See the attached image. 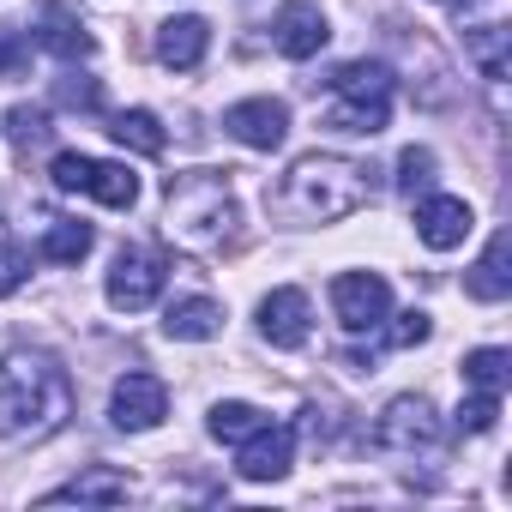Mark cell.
<instances>
[{
	"label": "cell",
	"mask_w": 512,
	"mask_h": 512,
	"mask_svg": "<svg viewBox=\"0 0 512 512\" xmlns=\"http://www.w3.org/2000/svg\"><path fill=\"white\" fill-rule=\"evenodd\" d=\"M368 169L356 157H338V151H308L284 169V181L272 187V217L290 223V229H320V223H338L350 211L368 205Z\"/></svg>",
	"instance_id": "obj_1"
},
{
	"label": "cell",
	"mask_w": 512,
	"mask_h": 512,
	"mask_svg": "<svg viewBox=\"0 0 512 512\" xmlns=\"http://www.w3.org/2000/svg\"><path fill=\"white\" fill-rule=\"evenodd\" d=\"M73 386L49 350H7L0 356V440H43L67 422Z\"/></svg>",
	"instance_id": "obj_2"
},
{
	"label": "cell",
	"mask_w": 512,
	"mask_h": 512,
	"mask_svg": "<svg viewBox=\"0 0 512 512\" xmlns=\"http://www.w3.org/2000/svg\"><path fill=\"white\" fill-rule=\"evenodd\" d=\"M241 211H235V193L217 169H187V175H169V199H163V229L175 247L187 253H211L235 235Z\"/></svg>",
	"instance_id": "obj_3"
},
{
	"label": "cell",
	"mask_w": 512,
	"mask_h": 512,
	"mask_svg": "<svg viewBox=\"0 0 512 512\" xmlns=\"http://www.w3.org/2000/svg\"><path fill=\"white\" fill-rule=\"evenodd\" d=\"M332 97H338V103L326 109V127H332V133L374 139V133H386V121H392V67H386V61H350V67H338Z\"/></svg>",
	"instance_id": "obj_4"
},
{
	"label": "cell",
	"mask_w": 512,
	"mask_h": 512,
	"mask_svg": "<svg viewBox=\"0 0 512 512\" xmlns=\"http://www.w3.org/2000/svg\"><path fill=\"white\" fill-rule=\"evenodd\" d=\"M374 446H380V452H398V458L434 452V446H440V410H434L422 392L392 398V404L374 416Z\"/></svg>",
	"instance_id": "obj_5"
},
{
	"label": "cell",
	"mask_w": 512,
	"mask_h": 512,
	"mask_svg": "<svg viewBox=\"0 0 512 512\" xmlns=\"http://www.w3.org/2000/svg\"><path fill=\"white\" fill-rule=\"evenodd\" d=\"M332 314L344 332H374L392 314V284L380 272H338L332 278Z\"/></svg>",
	"instance_id": "obj_6"
},
{
	"label": "cell",
	"mask_w": 512,
	"mask_h": 512,
	"mask_svg": "<svg viewBox=\"0 0 512 512\" xmlns=\"http://www.w3.org/2000/svg\"><path fill=\"white\" fill-rule=\"evenodd\" d=\"M169 416V386L157 374H121L109 392V422L121 434H151Z\"/></svg>",
	"instance_id": "obj_7"
},
{
	"label": "cell",
	"mask_w": 512,
	"mask_h": 512,
	"mask_svg": "<svg viewBox=\"0 0 512 512\" xmlns=\"http://www.w3.org/2000/svg\"><path fill=\"white\" fill-rule=\"evenodd\" d=\"M223 133L247 151H278L290 139V109L278 97H241L223 109Z\"/></svg>",
	"instance_id": "obj_8"
},
{
	"label": "cell",
	"mask_w": 512,
	"mask_h": 512,
	"mask_svg": "<svg viewBox=\"0 0 512 512\" xmlns=\"http://www.w3.org/2000/svg\"><path fill=\"white\" fill-rule=\"evenodd\" d=\"M103 290H109V308H121V314H145V308L163 296V266L151 260L145 247H121Z\"/></svg>",
	"instance_id": "obj_9"
},
{
	"label": "cell",
	"mask_w": 512,
	"mask_h": 512,
	"mask_svg": "<svg viewBox=\"0 0 512 512\" xmlns=\"http://www.w3.org/2000/svg\"><path fill=\"white\" fill-rule=\"evenodd\" d=\"M290 464H296V428L290 422H260L235 446V470L247 482H278V476H290Z\"/></svg>",
	"instance_id": "obj_10"
},
{
	"label": "cell",
	"mask_w": 512,
	"mask_h": 512,
	"mask_svg": "<svg viewBox=\"0 0 512 512\" xmlns=\"http://www.w3.org/2000/svg\"><path fill=\"white\" fill-rule=\"evenodd\" d=\"M326 37H332V25H326V13L314 0H290V7H278V19H272V43H278L284 61H314L326 49Z\"/></svg>",
	"instance_id": "obj_11"
},
{
	"label": "cell",
	"mask_w": 512,
	"mask_h": 512,
	"mask_svg": "<svg viewBox=\"0 0 512 512\" xmlns=\"http://www.w3.org/2000/svg\"><path fill=\"white\" fill-rule=\"evenodd\" d=\"M470 229H476V211H470L458 193H428V199L416 205V235H422V247H434V253L464 247Z\"/></svg>",
	"instance_id": "obj_12"
},
{
	"label": "cell",
	"mask_w": 512,
	"mask_h": 512,
	"mask_svg": "<svg viewBox=\"0 0 512 512\" xmlns=\"http://www.w3.org/2000/svg\"><path fill=\"white\" fill-rule=\"evenodd\" d=\"M308 332H314V308H308L302 290L284 284V290H272V296L260 302V338H266L272 350H302Z\"/></svg>",
	"instance_id": "obj_13"
},
{
	"label": "cell",
	"mask_w": 512,
	"mask_h": 512,
	"mask_svg": "<svg viewBox=\"0 0 512 512\" xmlns=\"http://www.w3.org/2000/svg\"><path fill=\"white\" fill-rule=\"evenodd\" d=\"M37 43L49 55H61V61H91V49H97L85 19L73 7H61V0H43V7H37Z\"/></svg>",
	"instance_id": "obj_14"
},
{
	"label": "cell",
	"mask_w": 512,
	"mask_h": 512,
	"mask_svg": "<svg viewBox=\"0 0 512 512\" xmlns=\"http://www.w3.org/2000/svg\"><path fill=\"white\" fill-rule=\"evenodd\" d=\"M205 49H211V25H205L199 13H181V19H163V25H157V61H163V67L187 73V67L205 61Z\"/></svg>",
	"instance_id": "obj_15"
},
{
	"label": "cell",
	"mask_w": 512,
	"mask_h": 512,
	"mask_svg": "<svg viewBox=\"0 0 512 512\" xmlns=\"http://www.w3.org/2000/svg\"><path fill=\"white\" fill-rule=\"evenodd\" d=\"M464 290H470L476 302H506V296H512V235H506V229L488 235L482 260L464 272Z\"/></svg>",
	"instance_id": "obj_16"
},
{
	"label": "cell",
	"mask_w": 512,
	"mask_h": 512,
	"mask_svg": "<svg viewBox=\"0 0 512 512\" xmlns=\"http://www.w3.org/2000/svg\"><path fill=\"white\" fill-rule=\"evenodd\" d=\"M163 332H169L175 344H205V338L223 332V308H217L211 296H181V302L163 308Z\"/></svg>",
	"instance_id": "obj_17"
},
{
	"label": "cell",
	"mask_w": 512,
	"mask_h": 512,
	"mask_svg": "<svg viewBox=\"0 0 512 512\" xmlns=\"http://www.w3.org/2000/svg\"><path fill=\"white\" fill-rule=\"evenodd\" d=\"M127 494H133V476H127V470L91 464V470H79L73 482H61L49 500H79V506H121Z\"/></svg>",
	"instance_id": "obj_18"
},
{
	"label": "cell",
	"mask_w": 512,
	"mask_h": 512,
	"mask_svg": "<svg viewBox=\"0 0 512 512\" xmlns=\"http://www.w3.org/2000/svg\"><path fill=\"white\" fill-rule=\"evenodd\" d=\"M109 133H115V145L121 151H139V157H163V121L151 115V109H121L115 121H109Z\"/></svg>",
	"instance_id": "obj_19"
},
{
	"label": "cell",
	"mask_w": 512,
	"mask_h": 512,
	"mask_svg": "<svg viewBox=\"0 0 512 512\" xmlns=\"http://www.w3.org/2000/svg\"><path fill=\"white\" fill-rule=\"evenodd\" d=\"M91 223H79V217H55L49 229H43V260L49 266H79L85 253H91Z\"/></svg>",
	"instance_id": "obj_20"
},
{
	"label": "cell",
	"mask_w": 512,
	"mask_h": 512,
	"mask_svg": "<svg viewBox=\"0 0 512 512\" xmlns=\"http://www.w3.org/2000/svg\"><path fill=\"white\" fill-rule=\"evenodd\" d=\"M91 199H103L109 211H133L139 205V175L127 163H91V181H85Z\"/></svg>",
	"instance_id": "obj_21"
},
{
	"label": "cell",
	"mask_w": 512,
	"mask_h": 512,
	"mask_svg": "<svg viewBox=\"0 0 512 512\" xmlns=\"http://www.w3.org/2000/svg\"><path fill=\"white\" fill-rule=\"evenodd\" d=\"M464 49H470L476 73H482L488 85H500V79H506V49H512V31H506V25H476V31L464 37Z\"/></svg>",
	"instance_id": "obj_22"
},
{
	"label": "cell",
	"mask_w": 512,
	"mask_h": 512,
	"mask_svg": "<svg viewBox=\"0 0 512 512\" xmlns=\"http://www.w3.org/2000/svg\"><path fill=\"white\" fill-rule=\"evenodd\" d=\"M266 416L253 410V404H241V398H223V404H211V416H205V428H211V440H223V446H241L253 428H260Z\"/></svg>",
	"instance_id": "obj_23"
},
{
	"label": "cell",
	"mask_w": 512,
	"mask_h": 512,
	"mask_svg": "<svg viewBox=\"0 0 512 512\" xmlns=\"http://www.w3.org/2000/svg\"><path fill=\"white\" fill-rule=\"evenodd\" d=\"M506 380H512V356H506V350L488 344V350H470V356H464V386H470V392H494V398H500Z\"/></svg>",
	"instance_id": "obj_24"
},
{
	"label": "cell",
	"mask_w": 512,
	"mask_h": 512,
	"mask_svg": "<svg viewBox=\"0 0 512 512\" xmlns=\"http://www.w3.org/2000/svg\"><path fill=\"white\" fill-rule=\"evenodd\" d=\"M7 133H13V145H19V151L43 145V139H49V109H31V103H19V109L7 115Z\"/></svg>",
	"instance_id": "obj_25"
},
{
	"label": "cell",
	"mask_w": 512,
	"mask_h": 512,
	"mask_svg": "<svg viewBox=\"0 0 512 512\" xmlns=\"http://www.w3.org/2000/svg\"><path fill=\"white\" fill-rule=\"evenodd\" d=\"M494 416H500V398H494V392H470V398L458 404V416H452V422H458V434H488V428H494Z\"/></svg>",
	"instance_id": "obj_26"
},
{
	"label": "cell",
	"mask_w": 512,
	"mask_h": 512,
	"mask_svg": "<svg viewBox=\"0 0 512 512\" xmlns=\"http://www.w3.org/2000/svg\"><path fill=\"white\" fill-rule=\"evenodd\" d=\"M31 73V31H0V79H25Z\"/></svg>",
	"instance_id": "obj_27"
},
{
	"label": "cell",
	"mask_w": 512,
	"mask_h": 512,
	"mask_svg": "<svg viewBox=\"0 0 512 512\" xmlns=\"http://www.w3.org/2000/svg\"><path fill=\"white\" fill-rule=\"evenodd\" d=\"M91 163H97V157H85V151H61V157L49 163V181H55L61 193H85V181H91Z\"/></svg>",
	"instance_id": "obj_28"
},
{
	"label": "cell",
	"mask_w": 512,
	"mask_h": 512,
	"mask_svg": "<svg viewBox=\"0 0 512 512\" xmlns=\"http://www.w3.org/2000/svg\"><path fill=\"white\" fill-rule=\"evenodd\" d=\"M398 187H404V193L434 187V151H428V145H410V151L398 157Z\"/></svg>",
	"instance_id": "obj_29"
},
{
	"label": "cell",
	"mask_w": 512,
	"mask_h": 512,
	"mask_svg": "<svg viewBox=\"0 0 512 512\" xmlns=\"http://www.w3.org/2000/svg\"><path fill=\"white\" fill-rule=\"evenodd\" d=\"M428 332H434V320H428L422 308H410V314H398V320H392L386 344H392V350H416V344H428Z\"/></svg>",
	"instance_id": "obj_30"
},
{
	"label": "cell",
	"mask_w": 512,
	"mask_h": 512,
	"mask_svg": "<svg viewBox=\"0 0 512 512\" xmlns=\"http://www.w3.org/2000/svg\"><path fill=\"white\" fill-rule=\"evenodd\" d=\"M25 272H31V260H25V247H13V241H0V296H13V290L25 284Z\"/></svg>",
	"instance_id": "obj_31"
},
{
	"label": "cell",
	"mask_w": 512,
	"mask_h": 512,
	"mask_svg": "<svg viewBox=\"0 0 512 512\" xmlns=\"http://www.w3.org/2000/svg\"><path fill=\"white\" fill-rule=\"evenodd\" d=\"M55 97H61L67 109H97V103H103V91H97V79H79V73H67V79L55 85Z\"/></svg>",
	"instance_id": "obj_32"
}]
</instances>
